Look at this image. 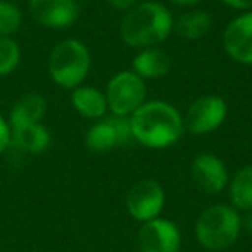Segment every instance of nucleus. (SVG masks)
Here are the masks:
<instances>
[{
  "label": "nucleus",
  "instance_id": "obj_23",
  "mask_svg": "<svg viewBox=\"0 0 252 252\" xmlns=\"http://www.w3.org/2000/svg\"><path fill=\"white\" fill-rule=\"evenodd\" d=\"M109 4H111L112 9H116V11H130L133 5L138 4V0H107Z\"/></svg>",
  "mask_w": 252,
  "mask_h": 252
},
{
  "label": "nucleus",
  "instance_id": "obj_9",
  "mask_svg": "<svg viewBox=\"0 0 252 252\" xmlns=\"http://www.w3.org/2000/svg\"><path fill=\"white\" fill-rule=\"evenodd\" d=\"M137 244L140 252H180L182 233L176 223L159 216L142 223L137 233Z\"/></svg>",
  "mask_w": 252,
  "mask_h": 252
},
{
  "label": "nucleus",
  "instance_id": "obj_6",
  "mask_svg": "<svg viewBox=\"0 0 252 252\" xmlns=\"http://www.w3.org/2000/svg\"><path fill=\"white\" fill-rule=\"evenodd\" d=\"M133 140L130 118L105 116L94 121L85 133V147L94 154H105L116 147H123Z\"/></svg>",
  "mask_w": 252,
  "mask_h": 252
},
{
  "label": "nucleus",
  "instance_id": "obj_1",
  "mask_svg": "<svg viewBox=\"0 0 252 252\" xmlns=\"http://www.w3.org/2000/svg\"><path fill=\"white\" fill-rule=\"evenodd\" d=\"M133 140L147 149H168L175 145L185 131L183 116L166 100H145L130 116Z\"/></svg>",
  "mask_w": 252,
  "mask_h": 252
},
{
  "label": "nucleus",
  "instance_id": "obj_14",
  "mask_svg": "<svg viewBox=\"0 0 252 252\" xmlns=\"http://www.w3.org/2000/svg\"><path fill=\"white\" fill-rule=\"evenodd\" d=\"M171 57L161 47H149L135 54L131 71L142 80H158L171 71Z\"/></svg>",
  "mask_w": 252,
  "mask_h": 252
},
{
  "label": "nucleus",
  "instance_id": "obj_2",
  "mask_svg": "<svg viewBox=\"0 0 252 252\" xmlns=\"http://www.w3.org/2000/svg\"><path fill=\"white\" fill-rule=\"evenodd\" d=\"M175 32V18L161 2L144 0L126 11L119 25L123 43L131 49L159 47Z\"/></svg>",
  "mask_w": 252,
  "mask_h": 252
},
{
  "label": "nucleus",
  "instance_id": "obj_16",
  "mask_svg": "<svg viewBox=\"0 0 252 252\" xmlns=\"http://www.w3.org/2000/svg\"><path fill=\"white\" fill-rule=\"evenodd\" d=\"M50 144H52L50 131L42 123L11 130V145H14L16 149L26 152V154L40 156L50 147Z\"/></svg>",
  "mask_w": 252,
  "mask_h": 252
},
{
  "label": "nucleus",
  "instance_id": "obj_19",
  "mask_svg": "<svg viewBox=\"0 0 252 252\" xmlns=\"http://www.w3.org/2000/svg\"><path fill=\"white\" fill-rule=\"evenodd\" d=\"M21 63V47L11 36L0 38V78L14 73Z\"/></svg>",
  "mask_w": 252,
  "mask_h": 252
},
{
  "label": "nucleus",
  "instance_id": "obj_21",
  "mask_svg": "<svg viewBox=\"0 0 252 252\" xmlns=\"http://www.w3.org/2000/svg\"><path fill=\"white\" fill-rule=\"evenodd\" d=\"M11 147V126L7 119L0 114V156Z\"/></svg>",
  "mask_w": 252,
  "mask_h": 252
},
{
  "label": "nucleus",
  "instance_id": "obj_24",
  "mask_svg": "<svg viewBox=\"0 0 252 252\" xmlns=\"http://www.w3.org/2000/svg\"><path fill=\"white\" fill-rule=\"evenodd\" d=\"M242 230L249 231L252 235V211L244 213V216H242Z\"/></svg>",
  "mask_w": 252,
  "mask_h": 252
},
{
  "label": "nucleus",
  "instance_id": "obj_3",
  "mask_svg": "<svg viewBox=\"0 0 252 252\" xmlns=\"http://www.w3.org/2000/svg\"><path fill=\"white\" fill-rule=\"evenodd\" d=\"M193 233L206 251H226L240 237L242 216L230 204H214L200 213Z\"/></svg>",
  "mask_w": 252,
  "mask_h": 252
},
{
  "label": "nucleus",
  "instance_id": "obj_7",
  "mask_svg": "<svg viewBox=\"0 0 252 252\" xmlns=\"http://www.w3.org/2000/svg\"><path fill=\"white\" fill-rule=\"evenodd\" d=\"M228 116L226 100L220 95H202L187 109L183 118L185 130L192 135H207L223 126Z\"/></svg>",
  "mask_w": 252,
  "mask_h": 252
},
{
  "label": "nucleus",
  "instance_id": "obj_4",
  "mask_svg": "<svg viewBox=\"0 0 252 252\" xmlns=\"http://www.w3.org/2000/svg\"><path fill=\"white\" fill-rule=\"evenodd\" d=\"M92 67V56L88 47L78 38H66L59 42L47 59L49 76L57 87L74 90L83 85Z\"/></svg>",
  "mask_w": 252,
  "mask_h": 252
},
{
  "label": "nucleus",
  "instance_id": "obj_13",
  "mask_svg": "<svg viewBox=\"0 0 252 252\" xmlns=\"http://www.w3.org/2000/svg\"><path fill=\"white\" fill-rule=\"evenodd\" d=\"M71 105L81 118L90 121H98L109 112L105 94L90 85H80L71 90Z\"/></svg>",
  "mask_w": 252,
  "mask_h": 252
},
{
  "label": "nucleus",
  "instance_id": "obj_25",
  "mask_svg": "<svg viewBox=\"0 0 252 252\" xmlns=\"http://www.w3.org/2000/svg\"><path fill=\"white\" fill-rule=\"evenodd\" d=\"M169 2L178 5V7H195V5L200 4L202 0H169Z\"/></svg>",
  "mask_w": 252,
  "mask_h": 252
},
{
  "label": "nucleus",
  "instance_id": "obj_15",
  "mask_svg": "<svg viewBox=\"0 0 252 252\" xmlns=\"http://www.w3.org/2000/svg\"><path fill=\"white\" fill-rule=\"evenodd\" d=\"M47 114V100L40 94H25L11 109L9 114V126L11 130L21 128V126L36 125L42 123Z\"/></svg>",
  "mask_w": 252,
  "mask_h": 252
},
{
  "label": "nucleus",
  "instance_id": "obj_8",
  "mask_svg": "<svg viewBox=\"0 0 252 252\" xmlns=\"http://www.w3.org/2000/svg\"><path fill=\"white\" fill-rule=\"evenodd\" d=\"M164 189L152 178L137 182L126 195V211L138 223H147L159 218L164 209Z\"/></svg>",
  "mask_w": 252,
  "mask_h": 252
},
{
  "label": "nucleus",
  "instance_id": "obj_11",
  "mask_svg": "<svg viewBox=\"0 0 252 252\" xmlns=\"http://www.w3.org/2000/svg\"><path fill=\"white\" fill-rule=\"evenodd\" d=\"M190 176L197 189L209 195L221 193L230 182V173L223 159L211 152H204L193 158L190 164Z\"/></svg>",
  "mask_w": 252,
  "mask_h": 252
},
{
  "label": "nucleus",
  "instance_id": "obj_10",
  "mask_svg": "<svg viewBox=\"0 0 252 252\" xmlns=\"http://www.w3.org/2000/svg\"><path fill=\"white\" fill-rule=\"evenodd\" d=\"M28 11L36 25L49 30H66L80 18L76 0H30Z\"/></svg>",
  "mask_w": 252,
  "mask_h": 252
},
{
  "label": "nucleus",
  "instance_id": "obj_22",
  "mask_svg": "<svg viewBox=\"0 0 252 252\" xmlns=\"http://www.w3.org/2000/svg\"><path fill=\"white\" fill-rule=\"evenodd\" d=\"M218 2L226 5V7H230V9H235V11H240V12L252 11V0H218Z\"/></svg>",
  "mask_w": 252,
  "mask_h": 252
},
{
  "label": "nucleus",
  "instance_id": "obj_17",
  "mask_svg": "<svg viewBox=\"0 0 252 252\" xmlns=\"http://www.w3.org/2000/svg\"><path fill=\"white\" fill-rule=\"evenodd\" d=\"M230 206L238 213L252 211V164L240 168L228 182Z\"/></svg>",
  "mask_w": 252,
  "mask_h": 252
},
{
  "label": "nucleus",
  "instance_id": "obj_12",
  "mask_svg": "<svg viewBox=\"0 0 252 252\" xmlns=\"http://www.w3.org/2000/svg\"><path fill=\"white\" fill-rule=\"evenodd\" d=\"M223 49L235 63L252 66V11L242 12L226 25Z\"/></svg>",
  "mask_w": 252,
  "mask_h": 252
},
{
  "label": "nucleus",
  "instance_id": "obj_5",
  "mask_svg": "<svg viewBox=\"0 0 252 252\" xmlns=\"http://www.w3.org/2000/svg\"><path fill=\"white\" fill-rule=\"evenodd\" d=\"M107 107L112 116L130 118L145 100H147V85L131 69L116 73L105 87Z\"/></svg>",
  "mask_w": 252,
  "mask_h": 252
},
{
  "label": "nucleus",
  "instance_id": "obj_18",
  "mask_svg": "<svg viewBox=\"0 0 252 252\" xmlns=\"http://www.w3.org/2000/svg\"><path fill=\"white\" fill-rule=\"evenodd\" d=\"M211 26H213V18L209 16V12L192 9L180 16L178 21H175V32L182 38L193 42V40L204 38L209 33Z\"/></svg>",
  "mask_w": 252,
  "mask_h": 252
},
{
  "label": "nucleus",
  "instance_id": "obj_20",
  "mask_svg": "<svg viewBox=\"0 0 252 252\" xmlns=\"http://www.w3.org/2000/svg\"><path fill=\"white\" fill-rule=\"evenodd\" d=\"M23 23V14L19 7L9 0H0V38L11 36L19 30Z\"/></svg>",
  "mask_w": 252,
  "mask_h": 252
}]
</instances>
